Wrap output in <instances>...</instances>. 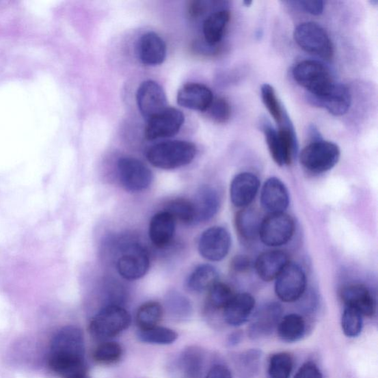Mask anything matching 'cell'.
Instances as JSON below:
<instances>
[{
    "mask_svg": "<svg viewBox=\"0 0 378 378\" xmlns=\"http://www.w3.org/2000/svg\"><path fill=\"white\" fill-rule=\"evenodd\" d=\"M340 298L346 307L351 308L364 316H373L376 312V301L373 293L360 284L346 286L340 291Z\"/></svg>",
    "mask_w": 378,
    "mask_h": 378,
    "instance_id": "cell-17",
    "label": "cell"
},
{
    "mask_svg": "<svg viewBox=\"0 0 378 378\" xmlns=\"http://www.w3.org/2000/svg\"><path fill=\"white\" fill-rule=\"evenodd\" d=\"M283 309L278 302L264 304L254 315L247 327V336L252 340H259L271 336L282 319Z\"/></svg>",
    "mask_w": 378,
    "mask_h": 378,
    "instance_id": "cell-14",
    "label": "cell"
},
{
    "mask_svg": "<svg viewBox=\"0 0 378 378\" xmlns=\"http://www.w3.org/2000/svg\"><path fill=\"white\" fill-rule=\"evenodd\" d=\"M136 99L138 109L147 122L168 107L163 89L152 80L142 83L137 89Z\"/></svg>",
    "mask_w": 378,
    "mask_h": 378,
    "instance_id": "cell-13",
    "label": "cell"
},
{
    "mask_svg": "<svg viewBox=\"0 0 378 378\" xmlns=\"http://www.w3.org/2000/svg\"><path fill=\"white\" fill-rule=\"evenodd\" d=\"M150 267L148 252L139 244L130 243L122 249L117 269L120 275L127 280H139L146 274Z\"/></svg>",
    "mask_w": 378,
    "mask_h": 378,
    "instance_id": "cell-9",
    "label": "cell"
},
{
    "mask_svg": "<svg viewBox=\"0 0 378 378\" xmlns=\"http://www.w3.org/2000/svg\"><path fill=\"white\" fill-rule=\"evenodd\" d=\"M363 316L357 310L346 307L342 318L341 327L344 334L348 338H356L362 334L363 329Z\"/></svg>",
    "mask_w": 378,
    "mask_h": 378,
    "instance_id": "cell-38",
    "label": "cell"
},
{
    "mask_svg": "<svg viewBox=\"0 0 378 378\" xmlns=\"http://www.w3.org/2000/svg\"><path fill=\"white\" fill-rule=\"evenodd\" d=\"M230 17V12L226 9H220L207 16L202 25V32L207 44L213 47L222 41Z\"/></svg>",
    "mask_w": 378,
    "mask_h": 378,
    "instance_id": "cell-25",
    "label": "cell"
},
{
    "mask_svg": "<svg viewBox=\"0 0 378 378\" xmlns=\"http://www.w3.org/2000/svg\"><path fill=\"white\" fill-rule=\"evenodd\" d=\"M167 45L159 34L148 32L144 34L138 43L141 61L148 66H157L167 57Z\"/></svg>",
    "mask_w": 378,
    "mask_h": 378,
    "instance_id": "cell-21",
    "label": "cell"
},
{
    "mask_svg": "<svg viewBox=\"0 0 378 378\" xmlns=\"http://www.w3.org/2000/svg\"><path fill=\"white\" fill-rule=\"evenodd\" d=\"M288 263L287 254L282 251H270L257 258L255 269L260 278L269 282L275 280Z\"/></svg>",
    "mask_w": 378,
    "mask_h": 378,
    "instance_id": "cell-24",
    "label": "cell"
},
{
    "mask_svg": "<svg viewBox=\"0 0 378 378\" xmlns=\"http://www.w3.org/2000/svg\"><path fill=\"white\" fill-rule=\"evenodd\" d=\"M278 133L280 138L284 165H291L297 155L298 142L289 118L280 126Z\"/></svg>",
    "mask_w": 378,
    "mask_h": 378,
    "instance_id": "cell-30",
    "label": "cell"
},
{
    "mask_svg": "<svg viewBox=\"0 0 378 378\" xmlns=\"http://www.w3.org/2000/svg\"><path fill=\"white\" fill-rule=\"evenodd\" d=\"M243 334L241 330L234 332L228 338V344L230 347H234L241 344L243 339Z\"/></svg>",
    "mask_w": 378,
    "mask_h": 378,
    "instance_id": "cell-48",
    "label": "cell"
},
{
    "mask_svg": "<svg viewBox=\"0 0 378 378\" xmlns=\"http://www.w3.org/2000/svg\"><path fill=\"white\" fill-rule=\"evenodd\" d=\"M118 171L122 186L132 192L142 191L149 188L153 180L150 168L140 160L131 157L119 159Z\"/></svg>",
    "mask_w": 378,
    "mask_h": 378,
    "instance_id": "cell-10",
    "label": "cell"
},
{
    "mask_svg": "<svg viewBox=\"0 0 378 378\" xmlns=\"http://www.w3.org/2000/svg\"><path fill=\"white\" fill-rule=\"evenodd\" d=\"M218 280L219 273L214 266L202 265L191 273L187 286L191 291L201 293L209 291Z\"/></svg>",
    "mask_w": 378,
    "mask_h": 378,
    "instance_id": "cell-28",
    "label": "cell"
},
{
    "mask_svg": "<svg viewBox=\"0 0 378 378\" xmlns=\"http://www.w3.org/2000/svg\"><path fill=\"white\" fill-rule=\"evenodd\" d=\"M232 239L228 230L220 226L211 227L201 235L198 244L200 254L211 262L223 260L228 255Z\"/></svg>",
    "mask_w": 378,
    "mask_h": 378,
    "instance_id": "cell-12",
    "label": "cell"
},
{
    "mask_svg": "<svg viewBox=\"0 0 378 378\" xmlns=\"http://www.w3.org/2000/svg\"><path fill=\"white\" fill-rule=\"evenodd\" d=\"M295 3L298 4L302 10L312 15L318 16L324 12V2L320 0H303Z\"/></svg>",
    "mask_w": 378,
    "mask_h": 378,
    "instance_id": "cell-45",
    "label": "cell"
},
{
    "mask_svg": "<svg viewBox=\"0 0 378 378\" xmlns=\"http://www.w3.org/2000/svg\"><path fill=\"white\" fill-rule=\"evenodd\" d=\"M260 182L251 172H242L233 179L230 188V197L237 208H247L254 200L259 191Z\"/></svg>",
    "mask_w": 378,
    "mask_h": 378,
    "instance_id": "cell-15",
    "label": "cell"
},
{
    "mask_svg": "<svg viewBox=\"0 0 378 378\" xmlns=\"http://www.w3.org/2000/svg\"><path fill=\"white\" fill-rule=\"evenodd\" d=\"M262 219L259 212L254 208H244L235 216L237 233L245 241H254L260 235Z\"/></svg>",
    "mask_w": 378,
    "mask_h": 378,
    "instance_id": "cell-26",
    "label": "cell"
},
{
    "mask_svg": "<svg viewBox=\"0 0 378 378\" xmlns=\"http://www.w3.org/2000/svg\"><path fill=\"white\" fill-rule=\"evenodd\" d=\"M163 317V308L157 301H149L138 309L136 322L140 329H149L158 326Z\"/></svg>",
    "mask_w": 378,
    "mask_h": 378,
    "instance_id": "cell-31",
    "label": "cell"
},
{
    "mask_svg": "<svg viewBox=\"0 0 378 378\" xmlns=\"http://www.w3.org/2000/svg\"><path fill=\"white\" fill-rule=\"evenodd\" d=\"M168 307L174 315L179 317H186L191 311L190 303L182 295L174 293L170 295L167 299Z\"/></svg>",
    "mask_w": 378,
    "mask_h": 378,
    "instance_id": "cell-42",
    "label": "cell"
},
{
    "mask_svg": "<svg viewBox=\"0 0 378 378\" xmlns=\"http://www.w3.org/2000/svg\"><path fill=\"white\" fill-rule=\"evenodd\" d=\"M262 352L252 349L239 353L235 359V367L239 377L254 378L260 370Z\"/></svg>",
    "mask_w": 378,
    "mask_h": 378,
    "instance_id": "cell-29",
    "label": "cell"
},
{
    "mask_svg": "<svg viewBox=\"0 0 378 378\" xmlns=\"http://www.w3.org/2000/svg\"><path fill=\"white\" fill-rule=\"evenodd\" d=\"M208 1H191L187 6V12L191 20L195 21L205 15L208 12L209 4Z\"/></svg>",
    "mask_w": 378,
    "mask_h": 378,
    "instance_id": "cell-43",
    "label": "cell"
},
{
    "mask_svg": "<svg viewBox=\"0 0 378 378\" xmlns=\"http://www.w3.org/2000/svg\"><path fill=\"white\" fill-rule=\"evenodd\" d=\"M262 131L273 160L276 164L283 167L284 161L278 132L270 124L265 123L263 125Z\"/></svg>",
    "mask_w": 378,
    "mask_h": 378,
    "instance_id": "cell-40",
    "label": "cell"
},
{
    "mask_svg": "<svg viewBox=\"0 0 378 378\" xmlns=\"http://www.w3.org/2000/svg\"><path fill=\"white\" fill-rule=\"evenodd\" d=\"M276 330L280 338L284 342H297L306 334V321L301 316L292 313L282 318Z\"/></svg>",
    "mask_w": 378,
    "mask_h": 378,
    "instance_id": "cell-27",
    "label": "cell"
},
{
    "mask_svg": "<svg viewBox=\"0 0 378 378\" xmlns=\"http://www.w3.org/2000/svg\"><path fill=\"white\" fill-rule=\"evenodd\" d=\"M293 378H323L319 368L314 362L303 364Z\"/></svg>",
    "mask_w": 378,
    "mask_h": 378,
    "instance_id": "cell-44",
    "label": "cell"
},
{
    "mask_svg": "<svg viewBox=\"0 0 378 378\" xmlns=\"http://www.w3.org/2000/svg\"><path fill=\"white\" fill-rule=\"evenodd\" d=\"M131 316L118 304H109L92 319L89 330L91 336L98 340L117 336L130 327Z\"/></svg>",
    "mask_w": 378,
    "mask_h": 378,
    "instance_id": "cell-4",
    "label": "cell"
},
{
    "mask_svg": "<svg viewBox=\"0 0 378 378\" xmlns=\"http://www.w3.org/2000/svg\"><path fill=\"white\" fill-rule=\"evenodd\" d=\"M208 292L209 303L212 308L217 310H224L234 296L228 285L219 282Z\"/></svg>",
    "mask_w": 378,
    "mask_h": 378,
    "instance_id": "cell-39",
    "label": "cell"
},
{
    "mask_svg": "<svg viewBox=\"0 0 378 378\" xmlns=\"http://www.w3.org/2000/svg\"><path fill=\"white\" fill-rule=\"evenodd\" d=\"M184 122L185 116L180 110L167 107L149 120L145 129V137L149 141L171 137L179 133Z\"/></svg>",
    "mask_w": 378,
    "mask_h": 378,
    "instance_id": "cell-11",
    "label": "cell"
},
{
    "mask_svg": "<svg viewBox=\"0 0 378 378\" xmlns=\"http://www.w3.org/2000/svg\"><path fill=\"white\" fill-rule=\"evenodd\" d=\"M137 337L145 343L165 345L174 343L178 335L171 329L156 326L138 330Z\"/></svg>",
    "mask_w": 378,
    "mask_h": 378,
    "instance_id": "cell-32",
    "label": "cell"
},
{
    "mask_svg": "<svg viewBox=\"0 0 378 378\" xmlns=\"http://www.w3.org/2000/svg\"><path fill=\"white\" fill-rule=\"evenodd\" d=\"M307 278L302 267L296 263H288L275 279L276 296L284 302L299 300L306 291Z\"/></svg>",
    "mask_w": 378,
    "mask_h": 378,
    "instance_id": "cell-7",
    "label": "cell"
},
{
    "mask_svg": "<svg viewBox=\"0 0 378 378\" xmlns=\"http://www.w3.org/2000/svg\"><path fill=\"white\" fill-rule=\"evenodd\" d=\"M295 42L299 47L325 60L333 59L334 47L327 31L316 23L300 24L293 33Z\"/></svg>",
    "mask_w": 378,
    "mask_h": 378,
    "instance_id": "cell-6",
    "label": "cell"
},
{
    "mask_svg": "<svg viewBox=\"0 0 378 378\" xmlns=\"http://www.w3.org/2000/svg\"><path fill=\"white\" fill-rule=\"evenodd\" d=\"M165 211L183 224H195V214L192 201L184 198L172 200L168 202Z\"/></svg>",
    "mask_w": 378,
    "mask_h": 378,
    "instance_id": "cell-34",
    "label": "cell"
},
{
    "mask_svg": "<svg viewBox=\"0 0 378 378\" xmlns=\"http://www.w3.org/2000/svg\"><path fill=\"white\" fill-rule=\"evenodd\" d=\"M206 112L215 122L226 124L232 116V107L224 98H214Z\"/></svg>",
    "mask_w": 378,
    "mask_h": 378,
    "instance_id": "cell-41",
    "label": "cell"
},
{
    "mask_svg": "<svg viewBox=\"0 0 378 378\" xmlns=\"http://www.w3.org/2000/svg\"><path fill=\"white\" fill-rule=\"evenodd\" d=\"M261 96L265 107L274 121L281 126L288 116L285 113L274 88L269 84L263 85L261 87Z\"/></svg>",
    "mask_w": 378,
    "mask_h": 378,
    "instance_id": "cell-33",
    "label": "cell"
},
{
    "mask_svg": "<svg viewBox=\"0 0 378 378\" xmlns=\"http://www.w3.org/2000/svg\"><path fill=\"white\" fill-rule=\"evenodd\" d=\"M176 227V219L164 211L153 216L150 221L149 234L152 244L159 248L167 247L172 242Z\"/></svg>",
    "mask_w": 378,
    "mask_h": 378,
    "instance_id": "cell-22",
    "label": "cell"
},
{
    "mask_svg": "<svg viewBox=\"0 0 378 378\" xmlns=\"http://www.w3.org/2000/svg\"><path fill=\"white\" fill-rule=\"evenodd\" d=\"M122 354L123 349L121 345L113 341H107L96 347L94 358L98 364L109 365L119 362Z\"/></svg>",
    "mask_w": 378,
    "mask_h": 378,
    "instance_id": "cell-37",
    "label": "cell"
},
{
    "mask_svg": "<svg viewBox=\"0 0 378 378\" xmlns=\"http://www.w3.org/2000/svg\"><path fill=\"white\" fill-rule=\"evenodd\" d=\"M315 105L325 108L334 116H340L346 114L351 105V94L344 85L336 84L324 96L313 98Z\"/></svg>",
    "mask_w": 378,
    "mask_h": 378,
    "instance_id": "cell-23",
    "label": "cell"
},
{
    "mask_svg": "<svg viewBox=\"0 0 378 378\" xmlns=\"http://www.w3.org/2000/svg\"><path fill=\"white\" fill-rule=\"evenodd\" d=\"M197 147L185 141H169L155 144L146 153L154 167L165 170L178 169L195 159Z\"/></svg>",
    "mask_w": 378,
    "mask_h": 378,
    "instance_id": "cell-2",
    "label": "cell"
},
{
    "mask_svg": "<svg viewBox=\"0 0 378 378\" xmlns=\"http://www.w3.org/2000/svg\"><path fill=\"white\" fill-rule=\"evenodd\" d=\"M295 232L293 218L283 213L269 214L262 221L260 235L267 246L280 247L287 244Z\"/></svg>",
    "mask_w": 378,
    "mask_h": 378,
    "instance_id": "cell-8",
    "label": "cell"
},
{
    "mask_svg": "<svg viewBox=\"0 0 378 378\" xmlns=\"http://www.w3.org/2000/svg\"><path fill=\"white\" fill-rule=\"evenodd\" d=\"M255 303V299L250 293L234 294L224 309V317L227 324L233 327L244 325L252 316Z\"/></svg>",
    "mask_w": 378,
    "mask_h": 378,
    "instance_id": "cell-19",
    "label": "cell"
},
{
    "mask_svg": "<svg viewBox=\"0 0 378 378\" xmlns=\"http://www.w3.org/2000/svg\"><path fill=\"white\" fill-rule=\"evenodd\" d=\"M78 378H90L87 375L82 376Z\"/></svg>",
    "mask_w": 378,
    "mask_h": 378,
    "instance_id": "cell-50",
    "label": "cell"
},
{
    "mask_svg": "<svg viewBox=\"0 0 378 378\" xmlns=\"http://www.w3.org/2000/svg\"><path fill=\"white\" fill-rule=\"evenodd\" d=\"M293 76L301 87L316 98L326 95L336 84L328 68L317 61L299 62L293 68Z\"/></svg>",
    "mask_w": 378,
    "mask_h": 378,
    "instance_id": "cell-3",
    "label": "cell"
},
{
    "mask_svg": "<svg viewBox=\"0 0 378 378\" xmlns=\"http://www.w3.org/2000/svg\"><path fill=\"white\" fill-rule=\"evenodd\" d=\"M49 361L53 371L63 378L87 375L82 331L75 326L62 328L52 340Z\"/></svg>",
    "mask_w": 378,
    "mask_h": 378,
    "instance_id": "cell-1",
    "label": "cell"
},
{
    "mask_svg": "<svg viewBox=\"0 0 378 378\" xmlns=\"http://www.w3.org/2000/svg\"><path fill=\"white\" fill-rule=\"evenodd\" d=\"M340 151L334 143L319 140L304 147L299 156L302 167L312 174H321L333 169L339 161Z\"/></svg>",
    "mask_w": 378,
    "mask_h": 378,
    "instance_id": "cell-5",
    "label": "cell"
},
{
    "mask_svg": "<svg viewBox=\"0 0 378 378\" xmlns=\"http://www.w3.org/2000/svg\"><path fill=\"white\" fill-rule=\"evenodd\" d=\"M293 368V359L287 353L273 354L269 361L270 378H290Z\"/></svg>",
    "mask_w": 378,
    "mask_h": 378,
    "instance_id": "cell-36",
    "label": "cell"
},
{
    "mask_svg": "<svg viewBox=\"0 0 378 378\" xmlns=\"http://www.w3.org/2000/svg\"><path fill=\"white\" fill-rule=\"evenodd\" d=\"M206 378H233L228 368L223 365L212 367Z\"/></svg>",
    "mask_w": 378,
    "mask_h": 378,
    "instance_id": "cell-47",
    "label": "cell"
},
{
    "mask_svg": "<svg viewBox=\"0 0 378 378\" xmlns=\"http://www.w3.org/2000/svg\"><path fill=\"white\" fill-rule=\"evenodd\" d=\"M213 100L214 96L211 90L198 83L184 85L180 89L177 96L180 106L200 112H206Z\"/></svg>",
    "mask_w": 378,
    "mask_h": 378,
    "instance_id": "cell-18",
    "label": "cell"
},
{
    "mask_svg": "<svg viewBox=\"0 0 378 378\" xmlns=\"http://www.w3.org/2000/svg\"><path fill=\"white\" fill-rule=\"evenodd\" d=\"M290 204L289 192L278 178L267 179L261 191V204L269 214L283 213Z\"/></svg>",
    "mask_w": 378,
    "mask_h": 378,
    "instance_id": "cell-16",
    "label": "cell"
},
{
    "mask_svg": "<svg viewBox=\"0 0 378 378\" xmlns=\"http://www.w3.org/2000/svg\"><path fill=\"white\" fill-rule=\"evenodd\" d=\"M204 359L198 349L189 348L181 356L180 366L183 372L188 378H198L200 376Z\"/></svg>",
    "mask_w": 378,
    "mask_h": 378,
    "instance_id": "cell-35",
    "label": "cell"
},
{
    "mask_svg": "<svg viewBox=\"0 0 378 378\" xmlns=\"http://www.w3.org/2000/svg\"><path fill=\"white\" fill-rule=\"evenodd\" d=\"M243 4L245 6H250L252 4V1H247V0H246V1L243 2Z\"/></svg>",
    "mask_w": 378,
    "mask_h": 378,
    "instance_id": "cell-49",
    "label": "cell"
},
{
    "mask_svg": "<svg viewBox=\"0 0 378 378\" xmlns=\"http://www.w3.org/2000/svg\"><path fill=\"white\" fill-rule=\"evenodd\" d=\"M252 262L250 258L245 255H237L230 262V269L237 273L247 272L252 269Z\"/></svg>",
    "mask_w": 378,
    "mask_h": 378,
    "instance_id": "cell-46",
    "label": "cell"
},
{
    "mask_svg": "<svg viewBox=\"0 0 378 378\" xmlns=\"http://www.w3.org/2000/svg\"><path fill=\"white\" fill-rule=\"evenodd\" d=\"M192 204L195 208V224L206 223L217 214L220 197L215 188L205 185L198 189Z\"/></svg>",
    "mask_w": 378,
    "mask_h": 378,
    "instance_id": "cell-20",
    "label": "cell"
}]
</instances>
